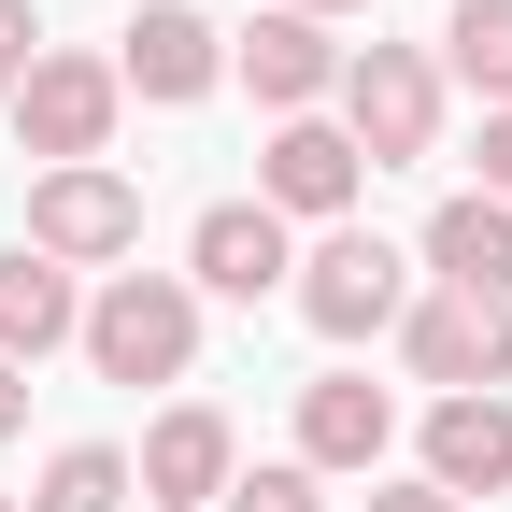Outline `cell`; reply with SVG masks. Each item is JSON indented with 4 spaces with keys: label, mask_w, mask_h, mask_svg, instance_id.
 Masks as SVG:
<instances>
[{
    "label": "cell",
    "mask_w": 512,
    "mask_h": 512,
    "mask_svg": "<svg viewBox=\"0 0 512 512\" xmlns=\"http://www.w3.org/2000/svg\"><path fill=\"white\" fill-rule=\"evenodd\" d=\"M128 484H143V512H214V498L242 484V427H228L214 399H171V413L143 427V456H128Z\"/></svg>",
    "instance_id": "cell-10"
},
{
    "label": "cell",
    "mask_w": 512,
    "mask_h": 512,
    "mask_svg": "<svg viewBox=\"0 0 512 512\" xmlns=\"http://www.w3.org/2000/svg\"><path fill=\"white\" fill-rule=\"evenodd\" d=\"M370 512H456V498H441V484L413 470V484H370Z\"/></svg>",
    "instance_id": "cell-21"
},
{
    "label": "cell",
    "mask_w": 512,
    "mask_h": 512,
    "mask_svg": "<svg viewBox=\"0 0 512 512\" xmlns=\"http://www.w3.org/2000/svg\"><path fill=\"white\" fill-rule=\"evenodd\" d=\"M29 256H57V271H114V256H143V185H128L114 157L43 171V185H29Z\"/></svg>",
    "instance_id": "cell-5"
},
{
    "label": "cell",
    "mask_w": 512,
    "mask_h": 512,
    "mask_svg": "<svg viewBox=\"0 0 512 512\" xmlns=\"http://www.w3.org/2000/svg\"><path fill=\"white\" fill-rule=\"evenodd\" d=\"M214 512H328V484H313L299 456H271V470H242V484H228Z\"/></svg>",
    "instance_id": "cell-18"
},
{
    "label": "cell",
    "mask_w": 512,
    "mask_h": 512,
    "mask_svg": "<svg viewBox=\"0 0 512 512\" xmlns=\"http://www.w3.org/2000/svg\"><path fill=\"white\" fill-rule=\"evenodd\" d=\"M384 441H399V399H384L370 370H313L299 384V470H384Z\"/></svg>",
    "instance_id": "cell-12"
},
{
    "label": "cell",
    "mask_w": 512,
    "mask_h": 512,
    "mask_svg": "<svg viewBox=\"0 0 512 512\" xmlns=\"http://www.w3.org/2000/svg\"><path fill=\"white\" fill-rule=\"evenodd\" d=\"M114 114H128V86H114V57H86V43H43L29 57V86H15V143L43 157V171H86V157H114Z\"/></svg>",
    "instance_id": "cell-4"
},
{
    "label": "cell",
    "mask_w": 512,
    "mask_h": 512,
    "mask_svg": "<svg viewBox=\"0 0 512 512\" xmlns=\"http://www.w3.org/2000/svg\"><path fill=\"white\" fill-rule=\"evenodd\" d=\"M57 342H86V271H57V256H29V242H0V356L43 370Z\"/></svg>",
    "instance_id": "cell-14"
},
{
    "label": "cell",
    "mask_w": 512,
    "mask_h": 512,
    "mask_svg": "<svg viewBox=\"0 0 512 512\" xmlns=\"http://www.w3.org/2000/svg\"><path fill=\"white\" fill-rule=\"evenodd\" d=\"M285 15H313V29H342V15H370V0H285Z\"/></svg>",
    "instance_id": "cell-23"
},
{
    "label": "cell",
    "mask_w": 512,
    "mask_h": 512,
    "mask_svg": "<svg viewBox=\"0 0 512 512\" xmlns=\"http://www.w3.org/2000/svg\"><path fill=\"white\" fill-rule=\"evenodd\" d=\"M441 86H470L484 114H512V0H456L441 15Z\"/></svg>",
    "instance_id": "cell-16"
},
{
    "label": "cell",
    "mask_w": 512,
    "mask_h": 512,
    "mask_svg": "<svg viewBox=\"0 0 512 512\" xmlns=\"http://www.w3.org/2000/svg\"><path fill=\"white\" fill-rule=\"evenodd\" d=\"M0 512H29V498H0Z\"/></svg>",
    "instance_id": "cell-24"
},
{
    "label": "cell",
    "mask_w": 512,
    "mask_h": 512,
    "mask_svg": "<svg viewBox=\"0 0 512 512\" xmlns=\"http://www.w3.org/2000/svg\"><path fill=\"white\" fill-rule=\"evenodd\" d=\"M185 285H200V299H285L299 285V228L271 214V200H214L200 228H185Z\"/></svg>",
    "instance_id": "cell-9"
},
{
    "label": "cell",
    "mask_w": 512,
    "mask_h": 512,
    "mask_svg": "<svg viewBox=\"0 0 512 512\" xmlns=\"http://www.w3.org/2000/svg\"><path fill=\"white\" fill-rule=\"evenodd\" d=\"M29 57H43V15H29V0H0V114H15V86H29Z\"/></svg>",
    "instance_id": "cell-19"
},
{
    "label": "cell",
    "mask_w": 512,
    "mask_h": 512,
    "mask_svg": "<svg viewBox=\"0 0 512 512\" xmlns=\"http://www.w3.org/2000/svg\"><path fill=\"white\" fill-rule=\"evenodd\" d=\"M427 484L441 498H512V399H427Z\"/></svg>",
    "instance_id": "cell-15"
},
{
    "label": "cell",
    "mask_w": 512,
    "mask_h": 512,
    "mask_svg": "<svg viewBox=\"0 0 512 512\" xmlns=\"http://www.w3.org/2000/svg\"><path fill=\"white\" fill-rule=\"evenodd\" d=\"M441 100H456V86H441L427 43H356L328 114H342V143H356L370 171H413V157H441Z\"/></svg>",
    "instance_id": "cell-3"
},
{
    "label": "cell",
    "mask_w": 512,
    "mask_h": 512,
    "mask_svg": "<svg viewBox=\"0 0 512 512\" xmlns=\"http://www.w3.org/2000/svg\"><path fill=\"white\" fill-rule=\"evenodd\" d=\"M399 356H413V384H441V399H512V299L427 285L399 313Z\"/></svg>",
    "instance_id": "cell-6"
},
{
    "label": "cell",
    "mask_w": 512,
    "mask_h": 512,
    "mask_svg": "<svg viewBox=\"0 0 512 512\" xmlns=\"http://www.w3.org/2000/svg\"><path fill=\"white\" fill-rule=\"evenodd\" d=\"M143 484H128V441H57L43 456V484H29V512H128Z\"/></svg>",
    "instance_id": "cell-17"
},
{
    "label": "cell",
    "mask_w": 512,
    "mask_h": 512,
    "mask_svg": "<svg viewBox=\"0 0 512 512\" xmlns=\"http://www.w3.org/2000/svg\"><path fill=\"white\" fill-rule=\"evenodd\" d=\"M342 57H356V43H328L313 15H285V0H271L256 29H228V72L271 100V128H285V114H328V100H342Z\"/></svg>",
    "instance_id": "cell-11"
},
{
    "label": "cell",
    "mask_w": 512,
    "mask_h": 512,
    "mask_svg": "<svg viewBox=\"0 0 512 512\" xmlns=\"http://www.w3.org/2000/svg\"><path fill=\"white\" fill-rule=\"evenodd\" d=\"M15 427H29V370L0 356V441H15Z\"/></svg>",
    "instance_id": "cell-22"
},
{
    "label": "cell",
    "mask_w": 512,
    "mask_h": 512,
    "mask_svg": "<svg viewBox=\"0 0 512 512\" xmlns=\"http://www.w3.org/2000/svg\"><path fill=\"white\" fill-rule=\"evenodd\" d=\"M114 86H128V100H157V114L214 100V86H228V29L200 15V0H143V15L114 29Z\"/></svg>",
    "instance_id": "cell-7"
},
{
    "label": "cell",
    "mask_w": 512,
    "mask_h": 512,
    "mask_svg": "<svg viewBox=\"0 0 512 512\" xmlns=\"http://www.w3.org/2000/svg\"><path fill=\"white\" fill-rule=\"evenodd\" d=\"M285 299H299L313 342H399V313L427 299V271H413L384 228H313V256H299Z\"/></svg>",
    "instance_id": "cell-2"
},
{
    "label": "cell",
    "mask_w": 512,
    "mask_h": 512,
    "mask_svg": "<svg viewBox=\"0 0 512 512\" xmlns=\"http://www.w3.org/2000/svg\"><path fill=\"white\" fill-rule=\"evenodd\" d=\"M356 185H370V157L342 143V114H285L271 143H256V200L285 228H356Z\"/></svg>",
    "instance_id": "cell-8"
},
{
    "label": "cell",
    "mask_w": 512,
    "mask_h": 512,
    "mask_svg": "<svg viewBox=\"0 0 512 512\" xmlns=\"http://www.w3.org/2000/svg\"><path fill=\"white\" fill-rule=\"evenodd\" d=\"M413 271H427V285H456V299H512V200H484V185H456V200L427 214Z\"/></svg>",
    "instance_id": "cell-13"
},
{
    "label": "cell",
    "mask_w": 512,
    "mask_h": 512,
    "mask_svg": "<svg viewBox=\"0 0 512 512\" xmlns=\"http://www.w3.org/2000/svg\"><path fill=\"white\" fill-rule=\"evenodd\" d=\"M86 370L100 384H185L200 370V285L185 271H100L86 285Z\"/></svg>",
    "instance_id": "cell-1"
},
{
    "label": "cell",
    "mask_w": 512,
    "mask_h": 512,
    "mask_svg": "<svg viewBox=\"0 0 512 512\" xmlns=\"http://www.w3.org/2000/svg\"><path fill=\"white\" fill-rule=\"evenodd\" d=\"M484 200H512V114H484Z\"/></svg>",
    "instance_id": "cell-20"
}]
</instances>
